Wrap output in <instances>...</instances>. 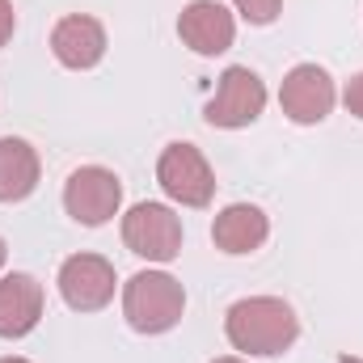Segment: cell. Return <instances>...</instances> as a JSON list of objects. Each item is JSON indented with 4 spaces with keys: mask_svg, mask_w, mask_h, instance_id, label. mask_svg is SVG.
<instances>
[{
    "mask_svg": "<svg viewBox=\"0 0 363 363\" xmlns=\"http://www.w3.org/2000/svg\"><path fill=\"white\" fill-rule=\"evenodd\" d=\"M224 334L245 355H283L300 338V321L287 300L279 296H250L237 300L224 317Z\"/></svg>",
    "mask_w": 363,
    "mask_h": 363,
    "instance_id": "1",
    "label": "cell"
},
{
    "mask_svg": "<svg viewBox=\"0 0 363 363\" xmlns=\"http://www.w3.org/2000/svg\"><path fill=\"white\" fill-rule=\"evenodd\" d=\"M186 313V291L174 274L140 271L123 287V317L135 334H169Z\"/></svg>",
    "mask_w": 363,
    "mask_h": 363,
    "instance_id": "2",
    "label": "cell"
},
{
    "mask_svg": "<svg viewBox=\"0 0 363 363\" xmlns=\"http://www.w3.org/2000/svg\"><path fill=\"white\" fill-rule=\"evenodd\" d=\"M123 241L135 258L174 262L182 254V220L165 203H135L123 216Z\"/></svg>",
    "mask_w": 363,
    "mask_h": 363,
    "instance_id": "3",
    "label": "cell"
},
{
    "mask_svg": "<svg viewBox=\"0 0 363 363\" xmlns=\"http://www.w3.org/2000/svg\"><path fill=\"white\" fill-rule=\"evenodd\" d=\"M157 182H161V190L182 203V207H207L211 203V194H216V174H211V165H207V157L194 148V144H169L165 152H161V161H157Z\"/></svg>",
    "mask_w": 363,
    "mask_h": 363,
    "instance_id": "4",
    "label": "cell"
},
{
    "mask_svg": "<svg viewBox=\"0 0 363 363\" xmlns=\"http://www.w3.org/2000/svg\"><path fill=\"white\" fill-rule=\"evenodd\" d=\"M262 110H267V85L258 81V72H250V68L233 64V68H224L220 89H216V97L207 101L203 118H207L211 127L237 131V127L258 123V114H262Z\"/></svg>",
    "mask_w": 363,
    "mask_h": 363,
    "instance_id": "5",
    "label": "cell"
},
{
    "mask_svg": "<svg viewBox=\"0 0 363 363\" xmlns=\"http://www.w3.org/2000/svg\"><path fill=\"white\" fill-rule=\"evenodd\" d=\"M64 207H68V216L77 224L97 228V224H106V220L118 216V207H123V182L114 178L110 169H101V165H81L72 178L64 182Z\"/></svg>",
    "mask_w": 363,
    "mask_h": 363,
    "instance_id": "6",
    "label": "cell"
},
{
    "mask_svg": "<svg viewBox=\"0 0 363 363\" xmlns=\"http://www.w3.org/2000/svg\"><path fill=\"white\" fill-rule=\"evenodd\" d=\"M334 81L325 68L317 64H296L287 77H283V89H279V106L291 123L300 127H313V123H325L330 110H334Z\"/></svg>",
    "mask_w": 363,
    "mask_h": 363,
    "instance_id": "7",
    "label": "cell"
},
{
    "mask_svg": "<svg viewBox=\"0 0 363 363\" xmlns=\"http://www.w3.org/2000/svg\"><path fill=\"white\" fill-rule=\"evenodd\" d=\"M60 296L77 313H97L114 300V267L101 254H72L60 267Z\"/></svg>",
    "mask_w": 363,
    "mask_h": 363,
    "instance_id": "8",
    "label": "cell"
},
{
    "mask_svg": "<svg viewBox=\"0 0 363 363\" xmlns=\"http://www.w3.org/2000/svg\"><path fill=\"white\" fill-rule=\"evenodd\" d=\"M178 34L194 55H224L237 38V17L220 0H190L178 17Z\"/></svg>",
    "mask_w": 363,
    "mask_h": 363,
    "instance_id": "9",
    "label": "cell"
},
{
    "mask_svg": "<svg viewBox=\"0 0 363 363\" xmlns=\"http://www.w3.org/2000/svg\"><path fill=\"white\" fill-rule=\"evenodd\" d=\"M51 55L72 68V72H85L93 64H101L106 55V30L101 21L89 13H72V17H60L55 30H51Z\"/></svg>",
    "mask_w": 363,
    "mask_h": 363,
    "instance_id": "10",
    "label": "cell"
},
{
    "mask_svg": "<svg viewBox=\"0 0 363 363\" xmlns=\"http://www.w3.org/2000/svg\"><path fill=\"white\" fill-rule=\"evenodd\" d=\"M43 283L34 274H4L0 279V338H26L43 321Z\"/></svg>",
    "mask_w": 363,
    "mask_h": 363,
    "instance_id": "11",
    "label": "cell"
},
{
    "mask_svg": "<svg viewBox=\"0 0 363 363\" xmlns=\"http://www.w3.org/2000/svg\"><path fill=\"white\" fill-rule=\"evenodd\" d=\"M267 237H271V220H267V211L254 207V203H233V207H224V211L216 216V224H211L216 250H224V254H233V258L262 250Z\"/></svg>",
    "mask_w": 363,
    "mask_h": 363,
    "instance_id": "12",
    "label": "cell"
},
{
    "mask_svg": "<svg viewBox=\"0 0 363 363\" xmlns=\"http://www.w3.org/2000/svg\"><path fill=\"white\" fill-rule=\"evenodd\" d=\"M38 186V152L17 140V135H4L0 140V203H21L30 199Z\"/></svg>",
    "mask_w": 363,
    "mask_h": 363,
    "instance_id": "13",
    "label": "cell"
},
{
    "mask_svg": "<svg viewBox=\"0 0 363 363\" xmlns=\"http://www.w3.org/2000/svg\"><path fill=\"white\" fill-rule=\"evenodd\" d=\"M233 4L250 26H271L279 17V9H283V0H233Z\"/></svg>",
    "mask_w": 363,
    "mask_h": 363,
    "instance_id": "14",
    "label": "cell"
},
{
    "mask_svg": "<svg viewBox=\"0 0 363 363\" xmlns=\"http://www.w3.org/2000/svg\"><path fill=\"white\" fill-rule=\"evenodd\" d=\"M342 101H347V110H351L355 118H363V72L347 81V89H342Z\"/></svg>",
    "mask_w": 363,
    "mask_h": 363,
    "instance_id": "15",
    "label": "cell"
},
{
    "mask_svg": "<svg viewBox=\"0 0 363 363\" xmlns=\"http://www.w3.org/2000/svg\"><path fill=\"white\" fill-rule=\"evenodd\" d=\"M13 30H17V13H13V0H0V47L13 38Z\"/></svg>",
    "mask_w": 363,
    "mask_h": 363,
    "instance_id": "16",
    "label": "cell"
},
{
    "mask_svg": "<svg viewBox=\"0 0 363 363\" xmlns=\"http://www.w3.org/2000/svg\"><path fill=\"white\" fill-rule=\"evenodd\" d=\"M211 363H245V359H233V355H224V359H211Z\"/></svg>",
    "mask_w": 363,
    "mask_h": 363,
    "instance_id": "17",
    "label": "cell"
},
{
    "mask_svg": "<svg viewBox=\"0 0 363 363\" xmlns=\"http://www.w3.org/2000/svg\"><path fill=\"white\" fill-rule=\"evenodd\" d=\"M4 258H9V250H4V241H0V267H4Z\"/></svg>",
    "mask_w": 363,
    "mask_h": 363,
    "instance_id": "18",
    "label": "cell"
},
{
    "mask_svg": "<svg viewBox=\"0 0 363 363\" xmlns=\"http://www.w3.org/2000/svg\"><path fill=\"white\" fill-rule=\"evenodd\" d=\"M338 363H363V359H355V355H342V359H338Z\"/></svg>",
    "mask_w": 363,
    "mask_h": 363,
    "instance_id": "19",
    "label": "cell"
},
{
    "mask_svg": "<svg viewBox=\"0 0 363 363\" xmlns=\"http://www.w3.org/2000/svg\"><path fill=\"white\" fill-rule=\"evenodd\" d=\"M0 363H30V359H17V355H9V359H0Z\"/></svg>",
    "mask_w": 363,
    "mask_h": 363,
    "instance_id": "20",
    "label": "cell"
}]
</instances>
